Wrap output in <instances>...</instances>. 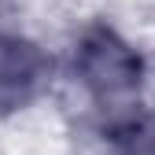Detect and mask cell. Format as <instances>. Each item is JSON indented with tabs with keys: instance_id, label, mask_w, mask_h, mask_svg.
<instances>
[{
	"instance_id": "1",
	"label": "cell",
	"mask_w": 155,
	"mask_h": 155,
	"mask_svg": "<svg viewBox=\"0 0 155 155\" xmlns=\"http://www.w3.org/2000/svg\"><path fill=\"white\" fill-rule=\"evenodd\" d=\"M74 70L96 100L133 96L144 81V59L129 41H122L111 26H92L78 41Z\"/></svg>"
},
{
	"instance_id": "2",
	"label": "cell",
	"mask_w": 155,
	"mask_h": 155,
	"mask_svg": "<svg viewBox=\"0 0 155 155\" xmlns=\"http://www.w3.org/2000/svg\"><path fill=\"white\" fill-rule=\"evenodd\" d=\"M52 81V63L33 41L0 33V111L26 107Z\"/></svg>"
}]
</instances>
